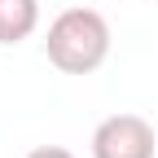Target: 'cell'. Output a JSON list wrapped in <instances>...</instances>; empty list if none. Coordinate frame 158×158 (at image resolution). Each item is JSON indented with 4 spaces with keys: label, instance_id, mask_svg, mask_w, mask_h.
<instances>
[{
    "label": "cell",
    "instance_id": "cell-1",
    "mask_svg": "<svg viewBox=\"0 0 158 158\" xmlns=\"http://www.w3.org/2000/svg\"><path fill=\"white\" fill-rule=\"evenodd\" d=\"M44 53L62 75H92L110 57V22L97 9H62L48 22Z\"/></svg>",
    "mask_w": 158,
    "mask_h": 158
},
{
    "label": "cell",
    "instance_id": "cell-2",
    "mask_svg": "<svg viewBox=\"0 0 158 158\" xmlns=\"http://www.w3.org/2000/svg\"><path fill=\"white\" fill-rule=\"evenodd\" d=\"M158 136L141 114H110L92 132V158H154Z\"/></svg>",
    "mask_w": 158,
    "mask_h": 158
},
{
    "label": "cell",
    "instance_id": "cell-3",
    "mask_svg": "<svg viewBox=\"0 0 158 158\" xmlns=\"http://www.w3.org/2000/svg\"><path fill=\"white\" fill-rule=\"evenodd\" d=\"M40 27V0H0V44H22Z\"/></svg>",
    "mask_w": 158,
    "mask_h": 158
},
{
    "label": "cell",
    "instance_id": "cell-4",
    "mask_svg": "<svg viewBox=\"0 0 158 158\" xmlns=\"http://www.w3.org/2000/svg\"><path fill=\"white\" fill-rule=\"evenodd\" d=\"M27 158H75L66 145H40V149H31Z\"/></svg>",
    "mask_w": 158,
    "mask_h": 158
}]
</instances>
